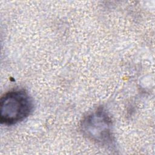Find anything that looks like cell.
Here are the masks:
<instances>
[{
  "instance_id": "6da1fadb",
  "label": "cell",
  "mask_w": 155,
  "mask_h": 155,
  "mask_svg": "<svg viewBox=\"0 0 155 155\" xmlns=\"http://www.w3.org/2000/svg\"><path fill=\"white\" fill-rule=\"evenodd\" d=\"M1 123L7 125L16 124L29 116L33 104L31 97L24 90H13L1 98Z\"/></svg>"
},
{
  "instance_id": "7a4b0ae2",
  "label": "cell",
  "mask_w": 155,
  "mask_h": 155,
  "mask_svg": "<svg viewBox=\"0 0 155 155\" xmlns=\"http://www.w3.org/2000/svg\"><path fill=\"white\" fill-rule=\"evenodd\" d=\"M81 128L87 139L98 144L110 145L113 141L112 122L102 108H99L85 117L81 122Z\"/></svg>"
}]
</instances>
